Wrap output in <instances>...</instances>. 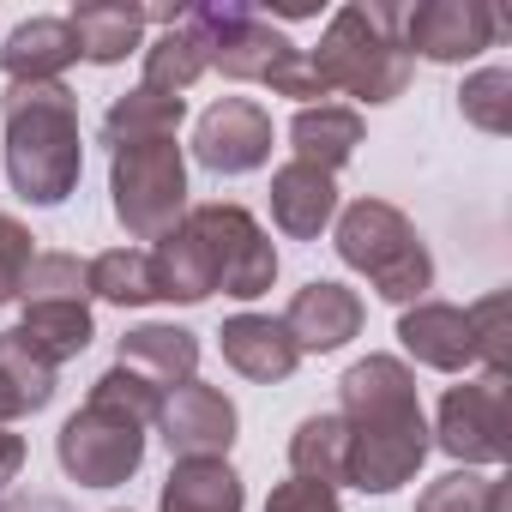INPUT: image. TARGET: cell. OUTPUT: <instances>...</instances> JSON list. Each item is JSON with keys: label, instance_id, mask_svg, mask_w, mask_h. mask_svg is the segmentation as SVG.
<instances>
[{"label": "cell", "instance_id": "cell-4", "mask_svg": "<svg viewBox=\"0 0 512 512\" xmlns=\"http://www.w3.org/2000/svg\"><path fill=\"white\" fill-rule=\"evenodd\" d=\"M398 25H404V7H392V0H350V7H338L332 25H326V37H320V49H308L326 97L332 91H344L356 103H392V97H404L416 61L404 55Z\"/></svg>", "mask_w": 512, "mask_h": 512}, {"label": "cell", "instance_id": "cell-21", "mask_svg": "<svg viewBox=\"0 0 512 512\" xmlns=\"http://www.w3.org/2000/svg\"><path fill=\"white\" fill-rule=\"evenodd\" d=\"M151 272H157V302H181V308H193V302L217 296L211 253H205V241H199V229H193L187 217L151 247Z\"/></svg>", "mask_w": 512, "mask_h": 512}, {"label": "cell", "instance_id": "cell-36", "mask_svg": "<svg viewBox=\"0 0 512 512\" xmlns=\"http://www.w3.org/2000/svg\"><path fill=\"white\" fill-rule=\"evenodd\" d=\"M19 470H25V440L13 428H0V488L19 482Z\"/></svg>", "mask_w": 512, "mask_h": 512}, {"label": "cell", "instance_id": "cell-25", "mask_svg": "<svg viewBox=\"0 0 512 512\" xmlns=\"http://www.w3.org/2000/svg\"><path fill=\"white\" fill-rule=\"evenodd\" d=\"M290 470L308 476V482H326V488L350 482V422L338 410H320V416L296 422V434H290Z\"/></svg>", "mask_w": 512, "mask_h": 512}, {"label": "cell", "instance_id": "cell-13", "mask_svg": "<svg viewBox=\"0 0 512 512\" xmlns=\"http://www.w3.org/2000/svg\"><path fill=\"white\" fill-rule=\"evenodd\" d=\"M362 296L356 290H344L338 278H314V284H302L296 296H290V308H284V332L296 338V350L302 356H332V350H344L356 332H362Z\"/></svg>", "mask_w": 512, "mask_h": 512}, {"label": "cell", "instance_id": "cell-17", "mask_svg": "<svg viewBox=\"0 0 512 512\" xmlns=\"http://www.w3.org/2000/svg\"><path fill=\"white\" fill-rule=\"evenodd\" d=\"M115 368H127V374L151 380L157 392H175V386H187V380L199 374V338H193L187 326L145 320V326H133V332L121 338Z\"/></svg>", "mask_w": 512, "mask_h": 512}, {"label": "cell", "instance_id": "cell-12", "mask_svg": "<svg viewBox=\"0 0 512 512\" xmlns=\"http://www.w3.org/2000/svg\"><path fill=\"white\" fill-rule=\"evenodd\" d=\"M157 428H163V446H169V458H229L241 416H235V398H229L223 386L187 380V386L163 392Z\"/></svg>", "mask_w": 512, "mask_h": 512}, {"label": "cell", "instance_id": "cell-31", "mask_svg": "<svg viewBox=\"0 0 512 512\" xmlns=\"http://www.w3.org/2000/svg\"><path fill=\"white\" fill-rule=\"evenodd\" d=\"M19 302H91L85 260H79V253H37L31 272H25Z\"/></svg>", "mask_w": 512, "mask_h": 512}, {"label": "cell", "instance_id": "cell-19", "mask_svg": "<svg viewBox=\"0 0 512 512\" xmlns=\"http://www.w3.org/2000/svg\"><path fill=\"white\" fill-rule=\"evenodd\" d=\"M73 61H79V43H73L67 19H25L0 43V73H7V85H55Z\"/></svg>", "mask_w": 512, "mask_h": 512}, {"label": "cell", "instance_id": "cell-35", "mask_svg": "<svg viewBox=\"0 0 512 512\" xmlns=\"http://www.w3.org/2000/svg\"><path fill=\"white\" fill-rule=\"evenodd\" d=\"M266 512H344V500H338V488H326V482L290 476V482H278V488L266 494Z\"/></svg>", "mask_w": 512, "mask_h": 512}, {"label": "cell", "instance_id": "cell-5", "mask_svg": "<svg viewBox=\"0 0 512 512\" xmlns=\"http://www.w3.org/2000/svg\"><path fill=\"white\" fill-rule=\"evenodd\" d=\"M332 247H338V260L350 272H362L374 284V296L392 302V308H416L434 290V253L392 199L344 205L338 229H332Z\"/></svg>", "mask_w": 512, "mask_h": 512}, {"label": "cell", "instance_id": "cell-26", "mask_svg": "<svg viewBox=\"0 0 512 512\" xmlns=\"http://www.w3.org/2000/svg\"><path fill=\"white\" fill-rule=\"evenodd\" d=\"M19 332H25V344H31L49 368L73 362V356L97 338V326H91V302H25Z\"/></svg>", "mask_w": 512, "mask_h": 512}, {"label": "cell", "instance_id": "cell-38", "mask_svg": "<svg viewBox=\"0 0 512 512\" xmlns=\"http://www.w3.org/2000/svg\"><path fill=\"white\" fill-rule=\"evenodd\" d=\"M13 416H19V398H13V386H7V380H0V428H7Z\"/></svg>", "mask_w": 512, "mask_h": 512}, {"label": "cell", "instance_id": "cell-37", "mask_svg": "<svg viewBox=\"0 0 512 512\" xmlns=\"http://www.w3.org/2000/svg\"><path fill=\"white\" fill-rule=\"evenodd\" d=\"M482 512H512V476H494V482H488V500H482Z\"/></svg>", "mask_w": 512, "mask_h": 512}, {"label": "cell", "instance_id": "cell-32", "mask_svg": "<svg viewBox=\"0 0 512 512\" xmlns=\"http://www.w3.org/2000/svg\"><path fill=\"white\" fill-rule=\"evenodd\" d=\"M31 260H37V235H31L19 217H7V211H0V308H7V302H19Z\"/></svg>", "mask_w": 512, "mask_h": 512}, {"label": "cell", "instance_id": "cell-33", "mask_svg": "<svg viewBox=\"0 0 512 512\" xmlns=\"http://www.w3.org/2000/svg\"><path fill=\"white\" fill-rule=\"evenodd\" d=\"M488 482H494V476H476V470H446L440 482H428V488L416 494V512H482Z\"/></svg>", "mask_w": 512, "mask_h": 512}, {"label": "cell", "instance_id": "cell-28", "mask_svg": "<svg viewBox=\"0 0 512 512\" xmlns=\"http://www.w3.org/2000/svg\"><path fill=\"white\" fill-rule=\"evenodd\" d=\"M55 374H61V368H49V362L25 344V332H19V326H13V332H0V380L13 386L19 416H37V410H49V404H55Z\"/></svg>", "mask_w": 512, "mask_h": 512}, {"label": "cell", "instance_id": "cell-8", "mask_svg": "<svg viewBox=\"0 0 512 512\" xmlns=\"http://www.w3.org/2000/svg\"><path fill=\"white\" fill-rule=\"evenodd\" d=\"M428 440L458 458V470H482V464H506L512 458V386L506 374H482L464 380L440 398V422L428 428Z\"/></svg>", "mask_w": 512, "mask_h": 512}, {"label": "cell", "instance_id": "cell-11", "mask_svg": "<svg viewBox=\"0 0 512 512\" xmlns=\"http://www.w3.org/2000/svg\"><path fill=\"white\" fill-rule=\"evenodd\" d=\"M193 157L211 175H253L272 157V115L253 97H217L193 121Z\"/></svg>", "mask_w": 512, "mask_h": 512}, {"label": "cell", "instance_id": "cell-23", "mask_svg": "<svg viewBox=\"0 0 512 512\" xmlns=\"http://www.w3.org/2000/svg\"><path fill=\"white\" fill-rule=\"evenodd\" d=\"M247 488L229 470V458H175L163 482V512H241Z\"/></svg>", "mask_w": 512, "mask_h": 512}, {"label": "cell", "instance_id": "cell-14", "mask_svg": "<svg viewBox=\"0 0 512 512\" xmlns=\"http://www.w3.org/2000/svg\"><path fill=\"white\" fill-rule=\"evenodd\" d=\"M398 344H404L422 368H434V374H464V368H476L470 314L452 308V302H434V296L398 314Z\"/></svg>", "mask_w": 512, "mask_h": 512}, {"label": "cell", "instance_id": "cell-15", "mask_svg": "<svg viewBox=\"0 0 512 512\" xmlns=\"http://www.w3.org/2000/svg\"><path fill=\"white\" fill-rule=\"evenodd\" d=\"M217 350H223V362H229L241 380H260V386L290 380L296 362H302L296 338H290L284 320H272V314H229L223 332H217Z\"/></svg>", "mask_w": 512, "mask_h": 512}, {"label": "cell", "instance_id": "cell-20", "mask_svg": "<svg viewBox=\"0 0 512 512\" xmlns=\"http://www.w3.org/2000/svg\"><path fill=\"white\" fill-rule=\"evenodd\" d=\"M145 25H163V37L139 49V55H145V79H139V85L157 91V97H187L193 79L205 73L199 37L181 25V7H145Z\"/></svg>", "mask_w": 512, "mask_h": 512}, {"label": "cell", "instance_id": "cell-1", "mask_svg": "<svg viewBox=\"0 0 512 512\" xmlns=\"http://www.w3.org/2000/svg\"><path fill=\"white\" fill-rule=\"evenodd\" d=\"M338 416L350 422V488L398 494L434 452L416 374L398 356H362L338 380Z\"/></svg>", "mask_w": 512, "mask_h": 512}, {"label": "cell", "instance_id": "cell-34", "mask_svg": "<svg viewBox=\"0 0 512 512\" xmlns=\"http://www.w3.org/2000/svg\"><path fill=\"white\" fill-rule=\"evenodd\" d=\"M470 314V332H476V362H482V374H506V296L494 290V296H482L476 308H464Z\"/></svg>", "mask_w": 512, "mask_h": 512}, {"label": "cell", "instance_id": "cell-22", "mask_svg": "<svg viewBox=\"0 0 512 512\" xmlns=\"http://www.w3.org/2000/svg\"><path fill=\"white\" fill-rule=\"evenodd\" d=\"M290 145H296V163H314V169L338 175L362 145V115L344 109V103H308L290 121Z\"/></svg>", "mask_w": 512, "mask_h": 512}, {"label": "cell", "instance_id": "cell-3", "mask_svg": "<svg viewBox=\"0 0 512 512\" xmlns=\"http://www.w3.org/2000/svg\"><path fill=\"white\" fill-rule=\"evenodd\" d=\"M181 25L199 37L205 73L217 67L235 85H266L272 97H302V109L326 97L308 49H296L266 13L235 7V0H205V7H181Z\"/></svg>", "mask_w": 512, "mask_h": 512}, {"label": "cell", "instance_id": "cell-29", "mask_svg": "<svg viewBox=\"0 0 512 512\" xmlns=\"http://www.w3.org/2000/svg\"><path fill=\"white\" fill-rule=\"evenodd\" d=\"M458 115H464L476 133L506 139V133H512V67H482V73H470L464 91H458Z\"/></svg>", "mask_w": 512, "mask_h": 512}, {"label": "cell", "instance_id": "cell-2", "mask_svg": "<svg viewBox=\"0 0 512 512\" xmlns=\"http://www.w3.org/2000/svg\"><path fill=\"white\" fill-rule=\"evenodd\" d=\"M0 127H7V175L25 205H67L85 175L79 145V97L55 85H7L0 97Z\"/></svg>", "mask_w": 512, "mask_h": 512}, {"label": "cell", "instance_id": "cell-30", "mask_svg": "<svg viewBox=\"0 0 512 512\" xmlns=\"http://www.w3.org/2000/svg\"><path fill=\"white\" fill-rule=\"evenodd\" d=\"M85 404H91V410H109V416H127V422H139V428H151L157 410H163V392H157L151 380L127 374V368H109V374L91 380V398H85Z\"/></svg>", "mask_w": 512, "mask_h": 512}, {"label": "cell", "instance_id": "cell-27", "mask_svg": "<svg viewBox=\"0 0 512 512\" xmlns=\"http://www.w3.org/2000/svg\"><path fill=\"white\" fill-rule=\"evenodd\" d=\"M85 284H91L97 302H115V308L157 302V272H151L145 247H109V253H97V260H85Z\"/></svg>", "mask_w": 512, "mask_h": 512}, {"label": "cell", "instance_id": "cell-18", "mask_svg": "<svg viewBox=\"0 0 512 512\" xmlns=\"http://www.w3.org/2000/svg\"><path fill=\"white\" fill-rule=\"evenodd\" d=\"M67 31L79 43V61L121 67L127 55L145 49V7L139 0H79L67 13Z\"/></svg>", "mask_w": 512, "mask_h": 512}, {"label": "cell", "instance_id": "cell-6", "mask_svg": "<svg viewBox=\"0 0 512 512\" xmlns=\"http://www.w3.org/2000/svg\"><path fill=\"white\" fill-rule=\"evenodd\" d=\"M109 205L133 241H163L187 217V157L175 139L109 151Z\"/></svg>", "mask_w": 512, "mask_h": 512}, {"label": "cell", "instance_id": "cell-10", "mask_svg": "<svg viewBox=\"0 0 512 512\" xmlns=\"http://www.w3.org/2000/svg\"><path fill=\"white\" fill-rule=\"evenodd\" d=\"M404 55L416 61H434V67H458V61H476L482 49H494L500 37V13L488 0H422V7H404Z\"/></svg>", "mask_w": 512, "mask_h": 512}, {"label": "cell", "instance_id": "cell-9", "mask_svg": "<svg viewBox=\"0 0 512 512\" xmlns=\"http://www.w3.org/2000/svg\"><path fill=\"white\" fill-rule=\"evenodd\" d=\"M55 458L67 470V482L79 488H121L127 476H139L145 464V428L109 410H73L55 434Z\"/></svg>", "mask_w": 512, "mask_h": 512}, {"label": "cell", "instance_id": "cell-7", "mask_svg": "<svg viewBox=\"0 0 512 512\" xmlns=\"http://www.w3.org/2000/svg\"><path fill=\"white\" fill-rule=\"evenodd\" d=\"M187 223L199 229L205 253H211V272H217V290L235 296V302H253L278 284V247L272 235L260 229L247 205L235 199H205V205H187Z\"/></svg>", "mask_w": 512, "mask_h": 512}, {"label": "cell", "instance_id": "cell-16", "mask_svg": "<svg viewBox=\"0 0 512 512\" xmlns=\"http://www.w3.org/2000/svg\"><path fill=\"white\" fill-rule=\"evenodd\" d=\"M272 223L290 235V241H320V229L338 217V175L314 169V163H284L272 169Z\"/></svg>", "mask_w": 512, "mask_h": 512}, {"label": "cell", "instance_id": "cell-24", "mask_svg": "<svg viewBox=\"0 0 512 512\" xmlns=\"http://www.w3.org/2000/svg\"><path fill=\"white\" fill-rule=\"evenodd\" d=\"M187 121V97H157L145 85H133L127 97L109 103L103 115V145L121 151V145H151V139H175V127Z\"/></svg>", "mask_w": 512, "mask_h": 512}]
</instances>
